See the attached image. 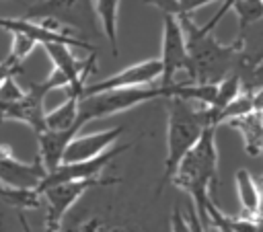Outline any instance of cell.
<instances>
[{"label": "cell", "instance_id": "6da1fadb", "mask_svg": "<svg viewBox=\"0 0 263 232\" xmlns=\"http://www.w3.org/2000/svg\"><path fill=\"white\" fill-rule=\"evenodd\" d=\"M187 53H189V82L191 84H220L226 76L236 72L242 43L234 39L232 43H220L212 33H205L193 23L189 14H179Z\"/></svg>", "mask_w": 263, "mask_h": 232}, {"label": "cell", "instance_id": "7a4b0ae2", "mask_svg": "<svg viewBox=\"0 0 263 232\" xmlns=\"http://www.w3.org/2000/svg\"><path fill=\"white\" fill-rule=\"evenodd\" d=\"M171 183L191 195L193 207L205 226V205L210 199V189L218 187V148H216V127H208L197 144L179 162Z\"/></svg>", "mask_w": 263, "mask_h": 232}, {"label": "cell", "instance_id": "3957f363", "mask_svg": "<svg viewBox=\"0 0 263 232\" xmlns=\"http://www.w3.org/2000/svg\"><path fill=\"white\" fill-rule=\"evenodd\" d=\"M166 111H168V119H166V156H164V172L160 177L158 183V191L160 193L164 189V185L171 183L179 162L185 158V154L197 144V140L201 138V133L208 127H214L210 121V113L208 107H195L191 101L173 96L166 99Z\"/></svg>", "mask_w": 263, "mask_h": 232}, {"label": "cell", "instance_id": "277c9868", "mask_svg": "<svg viewBox=\"0 0 263 232\" xmlns=\"http://www.w3.org/2000/svg\"><path fill=\"white\" fill-rule=\"evenodd\" d=\"M183 84L185 82H175L171 86H136V88H119V90H105L97 92L90 96L78 99V119L76 125L82 129L86 123L95 119H103L121 111H127L132 107H138L146 101L154 99H173L183 94Z\"/></svg>", "mask_w": 263, "mask_h": 232}, {"label": "cell", "instance_id": "5b68a950", "mask_svg": "<svg viewBox=\"0 0 263 232\" xmlns=\"http://www.w3.org/2000/svg\"><path fill=\"white\" fill-rule=\"evenodd\" d=\"M25 18L49 21L53 31H58L55 25H64L82 31L86 37L103 35L95 0H39L27 8Z\"/></svg>", "mask_w": 263, "mask_h": 232}, {"label": "cell", "instance_id": "8992f818", "mask_svg": "<svg viewBox=\"0 0 263 232\" xmlns=\"http://www.w3.org/2000/svg\"><path fill=\"white\" fill-rule=\"evenodd\" d=\"M109 183H115V181L88 179V181L60 183V185H53V187H47L45 191H41V201L45 203V232H58L66 211L90 187H103V185H109Z\"/></svg>", "mask_w": 263, "mask_h": 232}, {"label": "cell", "instance_id": "52a82bcc", "mask_svg": "<svg viewBox=\"0 0 263 232\" xmlns=\"http://www.w3.org/2000/svg\"><path fill=\"white\" fill-rule=\"evenodd\" d=\"M158 60L162 64V76H160L162 86L175 84L177 72L181 70L189 72L187 41L181 21L175 14H162V53Z\"/></svg>", "mask_w": 263, "mask_h": 232}, {"label": "cell", "instance_id": "ba28073f", "mask_svg": "<svg viewBox=\"0 0 263 232\" xmlns=\"http://www.w3.org/2000/svg\"><path fill=\"white\" fill-rule=\"evenodd\" d=\"M49 90H53V86L47 78L41 82H33L18 101L0 105V119L27 123L35 133L45 131V96Z\"/></svg>", "mask_w": 263, "mask_h": 232}, {"label": "cell", "instance_id": "9c48e42d", "mask_svg": "<svg viewBox=\"0 0 263 232\" xmlns=\"http://www.w3.org/2000/svg\"><path fill=\"white\" fill-rule=\"evenodd\" d=\"M162 76V64L158 57L154 60H144L138 62L134 66H127L99 82L92 84H84L80 99L82 96H90L97 92H105V90H119V88H136V86H150L154 80H158Z\"/></svg>", "mask_w": 263, "mask_h": 232}, {"label": "cell", "instance_id": "30bf717a", "mask_svg": "<svg viewBox=\"0 0 263 232\" xmlns=\"http://www.w3.org/2000/svg\"><path fill=\"white\" fill-rule=\"evenodd\" d=\"M129 148V144H121L115 148H109L107 152L90 158V160H82V162H62L58 168H53L51 172L45 175V179L41 181V185L37 187V193L41 195V191H45L47 187L60 185V183H72V181H88V179H99V175L103 172V168L117 158L119 154H123Z\"/></svg>", "mask_w": 263, "mask_h": 232}, {"label": "cell", "instance_id": "8fae6325", "mask_svg": "<svg viewBox=\"0 0 263 232\" xmlns=\"http://www.w3.org/2000/svg\"><path fill=\"white\" fill-rule=\"evenodd\" d=\"M0 29L12 33V35H23L27 39H31L37 45H47V43H62L68 47H80L86 49L90 53H97V45H92L86 39H76L68 33L62 31H53L51 27L37 23V21H29V18H12V16H0Z\"/></svg>", "mask_w": 263, "mask_h": 232}, {"label": "cell", "instance_id": "7c38bea8", "mask_svg": "<svg viewBox=\"0 0 263 232\" xmlns=\"http://www.w3.org/2000/svg\"><path fill=\"white\" fill-rule=\"evenodd\" d=\"M45 168L35 158L33 162H23L12 154L8 144H0V181L14 189H37L45 179Z\"/></svg>", "mask_w": 263, "mask_h": 232}, {"label": "cell", "instance_id": "4fadbf2b", "mask_svg": "<svg viewBox=\"0 0 263 232\" xmlns=\"http://www.w3.org/2000/svg\"><path fill=\"white\" fill-rule=\"evenodd\" d=\"M123 133V125L111 127V129H103V131H95V133H78L66 148L64 152V162H82V160H90L103 152H107L111 148V144H115V140Z\"/></svg>", "mask_w": 263, "mask_h": 232}, {"label": "cell", "instance_id": "5bb4252c", "mask_svg": "<svg viewBox=\"0 0 263 232\" xmlns=\"http://www.w3.org/2000/svg\"><path fill=\"white\" fill-rule=\"evenodd\" d=\"M80 131L76 127L66 129V131H41L37 133V142H39V162L43 164L45 172H51L53 168H58L64 162V152L68 148V144L78 136Z\"/></svg>", "mask_w": 263, "mask_h": 232}, {"label": "cell", "instance_id": "9a60e30c", "mask_svg": "<svg viewBox=\"0 0 263 232\" xmlns=\"http://www.w3.org/2000/svg\"><path fill=\"white\" fill-rule=\"evenodd\" d=\"M228 125L242 136L245 152L249 156L263 154V107L261 109H253L251 113H247L242 117L230 119Z\"/></svg>", "mask_w": 263, "mask_h": 232}, {"label": "cell", "instance_id": "2e32d148", "mask_svg": "<svg viewBox=\"0 0 263 232\" xmlns=\"http://www.w3.org/2000/svg\"><path fill=\"white\" fill-rule=\"evenodd\" d=\"M234 183H236V195H238V203H240L238 216L257 220V216L261 211V191H259L257 179H253V175L247 168H238L234 175Z\"/></svg>", "mask_w": 263, "mask_h": 232}, {"label": "cell", "instance_id": "e0dca14e", "mask_svg": "<svg viewBox=\"0 0 263 232\" xmlns=\"http://www.w3.org/2000/svg\"><path fill=\"white\" fill-rule=\"evenodd\" d=\"M76 119H78V99L68 96L60 107L45 113V129H49V131H66L72 127L78 129Z\"/></svg>", "mask_w": 263, "mask_h": 232}, {"label": "cell", "instance_id": "ac0fdd59", "mask_svg": "<svg viewBox=\"0 0 263 232\" xmlns=\"http://www.w3.org/2000/svg\"><path fill=\"white\" fill-rule=\"evenodd\" d=\"M95 8L103 27V35L111 45L113 55L117 57L119 47H117V10H119V0H95Z\"/></svg>", "mask_w": 263, "mask_h": 232}, {"label": "cell", "instance_id": "d6986e66", "mask_svg": "<svg viewBox=\"0 0 263 232\" xmlns=\"http://www.w3.org/2000/svg\"><path fill=\"white\" fill-rule=\"evenodd\" d=\"M0 199L16 209H37L41 205V195L37 189H14L0 181Z\"/></svg>", "mask_w": 263, "mask_h": 232}, {"label": "cell", "instance_id": "ffe728a7", "mask_svg": "<svg viewBox=\"0 0 263 232\" xmlns=\"http://www.w3.org/2000/svg\"><path fill=\"white\" fill-rule=\"evenodd\" d=\"M232 8L238 16V33L263 21V0H236Z\"/></svg>", "mask_w": 263, "mask_h": 232}, {"label": "cell", "instance_id": "44dd1931", "mask_svg": "<svg viewBox=\"0 0 263 232\" xmlns=\"http://www.w3.org/2000/svg\"><path fill=\"white\" fill-rule=\"evenodd\" d=\"M35 47H37V43H33L31 39H27L23 35H12V47H10V53L8 55H12L16 62L23 64Z\"/></svg>", "mask_w": 263, "mask_h": 232}, {"label": "cell", "instance_id": "7402d4cb", "mask_svg": "<svg viewBox=\"0 0 263 232\" xmlns=\"http://www.w3.org/2000/svg\"><path fill=\"white\" fill-rule=\"evenodd\" d=\"M23 94H25V90L16 84L14 76H10V78H6L4 82H0V105H2V103L18 101Z\"/></svg>", "mask_w": 263, "mask_h": 232}, {"label": "cell", "instance_id": "603a6c76", "mask_svg": "<svg viewBox=\"0 0 263 232\" xmlns=\"http://www.w3.org/2000/svg\"><path fill=\"white\" fill-rule=\"evenodd\" d=\"M171 232H191L189 220L181 214L179 205L173 207V216H171Z\"/></svg>", "mask_w": 263, "mask_h": 232}, {"label": "cell", "instance_id": "cb8c5ba5", "mask_svg": "<svg viewBox=\"0 0 263 232\" xmlns=\"http://www.w3.org/2000/svg\"><path fill=\"white\" fill-rule=\"evenodd\" d=\"M144 2L150 4V6H156L162 14H175V16L181 14V8H179L177 0H144Z\"/></svg>", "mask_w": 263, "mask_h": 232}, {"label": "cell", "instance_id": "d4e9b609", "mask_svg": "<svg viewBox=\"0 0 263 232\" xmlns=\"http://www.w3.org/2000/svg\"><path fill=\"white\" fill-rule=\"evenodd\" d=\"M177 2H179V8H181V14H191L193 10H197L205 4L218 2V0H177Z\"/></svg>", "mask_w": 263, "mask_h": 232}, {"label": "cell", "instance_id": "484cf974", "mask_svg": "<svg viewBox=\"0 0 263 232\" xmlns=\"http://www.w3.org/2000/svg\"><path fill=\"white\" fill-rule=\"evenodd\" d=\"M255 224H257V232H263V207H261V211H259Z\"/></svg>", "mask_w": 263, "mask_h": 232}, {"label": "cell", "instance_id": "4316f807", "mask_svg": "<svg viewBox=\"0 0 263 232\" xmlns=\"http://www.w3.org/2000/svg\"><path fill=\"white\" fill-rule=\"evenodd\" d=\"M257 183H259V191H261V207H263V177H261Z\"/></svg>", "mask_w": 263, "mask_h": 232}, {"label": "cell", "instance_id": "83f0119b", "mask_svg": "<svg viewBox=\"0 0 263 232\" xmlns=\"http://www.w3.org/2000/svg\"><path fill=\"white\" fill-rule=\"evenodd\" d=\"M0 123H2V119H0Z\"/></svg>", "mask_w": 263, "mask_h": 232}]
</instances>
